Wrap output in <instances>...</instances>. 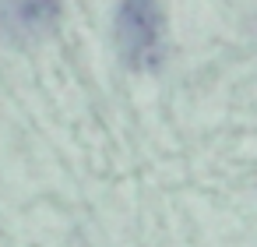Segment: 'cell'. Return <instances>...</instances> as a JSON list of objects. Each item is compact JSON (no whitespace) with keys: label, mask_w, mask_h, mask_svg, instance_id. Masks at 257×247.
Wrapping results in <instances>:
<instances>
[{"label":"cell","mask_w":257,"mask_h":247,"mask_svg":"<svg viewBox=\"0 0 257 247\" xmlns=\"http://www.w3.org/2000/svg\"><path fill=\"white\" fill-rule=\"evenodd\" d=\"M4 18H8L18 32H46V29H53V22L60 18V8H57V4H18V8H8Z\"/></svg>","instance_id":"obj_2"},{"label":"cell","mask_w":257,"mask_h":247,"mask_svg":"<svg viewBox=\"0 0 257 247\" xmlns=\"http://www.w3.org/2000/svg\"><path fill=\"white\" fill-rule=\"evenodd\" d=\"M116 46L127 67L155 71L166 57V15L152 0H127L116 8Z\"/></svg>","instance_id":"obj_1"}]
</instances>
